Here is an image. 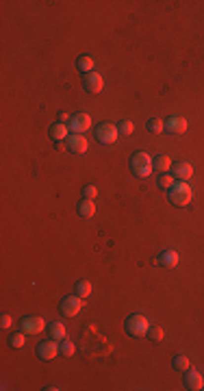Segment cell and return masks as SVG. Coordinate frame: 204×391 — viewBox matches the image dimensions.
I'll return each mask as SVG.
<instances>
[{"label":"cell","mask_w":204,"mask_h":391,"mask_svg":"<svg viewBox=\"0 0 204 391\" xmlns=\"http://www.w3.org/2000/svg\"><path fill=\"white\" fill-rule=\"evenodd\" d=\"M169 168H172V159H169L167 155H157L152 159V170H154V172L163 174V172H167Z\"/></svg>","instance_id":"obj_17"},{"label":"cell","mask_w":204,"mask_h":391,"mask_svg":"<svg viewBox=\"0 0 204 391\" xmlns=\"http://www.w3.org/2000/svg\"><path fill=\"white\" fill-rule=\"evenodd\" d=\"M150 341H154V344H159V341L163 339V328L161 326H150L148 328V335H146Z\"/></svg>","instance_id":"obj_26"},{"label":"cell","mask_w":204,"mask_h":391,"mask_svg":"<svg viewBox=\"0 0 204 391\" xmlns=\"http://www.w3.org/2000/svg\"><path fill=\"white\" fill-rule=\"evenodd\" d=\"M65 146H68V150L74 152V155H82V152H87V148H89V141H87L82 135L72 133L68 139H65Z\"/></svg>","instance_id":"obj_10"},{"label":"cell","mask_w":204,"mask_h":391,"mask_svg":"<svg viewBox=\"0 0 204 391\" xmlns=\"http://www.w3.org/2000/svg\"><path fill=\"white\" fill-rule=\"evenodd\" d=\"M157 183H159V187L161 189H169L174 183H176V178L172 174H167V172H163V174H159V178H157Z\"/></svg>","instance_id":"obj_24"},{"label":"cell","mask_w":204,"mask_h":391,"mask_svg":"<svg viewBox=\"0 0 204 391\" xmlns=\"http://www.w3.org/2000/svg\"><path fill=\"white\" fill-rule=\"evenodd\" d=\"M76 211H79L81 217H91L93 213H96V205H93V200H89V198H81L79 205H76Z\"/></svg>","instance_id":"obj_15"},{"label":"cell","mask_w":204,"mask_h":391,"mask_svg":"<svg viewBox=\"0 0 204 391\" xmlns=\"http://www.w3.org/2000/svg\"><path fill=\"white\" fill-rule=\"evenodd\" d=\"M169 174H172L176 180H189L191 174H194V168H191V165L187 163V161L172 163V168H169Z\"/></svg>","instance_id":"obj_13"},{"label":"cell","mask_w":204,"mask_h":391,"mask_svg":"<svg viewBox=\"0 0 204 391\" xmlns=\"http://www.w3.org/2000/svg\"><path fill=\"white\" fill-rule=\"evenodd\" d=\"M167 191H169V202L174 207H187L194 200V189H191V185L187 180H176Z\"/></svg>","instance_id":"obj_1"},{"label":"cell","mask_w":204,"mask_h":391,"mask_svg":"<svg viewBox=\"0 0 204 391\" xmlns=\"http://www.w3.org/2000/svg\"><path fill=\"white\" fill-rule=\"evenodd\" d=\"M76 68H79L81 74L93 72V57H89V54H81V57L76 59Z\"/></svg>","instance_id":"obj_18"},{"label":"cell","mask_w":204,"mask_h":391,"mask_svg":"<svg viewBox=\"0 0 204 391\" xmlns=\"http://www.w3.org/2000/svg\"><path fill=\"white\" fill-rule=\"evenodd\" d=\"M96 196H98L96 185H85V187H82V198H89V200H93Z\"/></svg>","instance_id":"obj_28"},{"label":"cell","mask_w":204,"mask_h":391,"mask_svg":"<svg viewBox=\"0 0 204 391\" xmlns=\"http://www.w3.org/2000/svg\"><path fill=\"white\" fill-rule=\"evenodd\" d=\"M130 170H133L135 176L139 178H146V176L152 174V157L146 155V152H135L130 157Z\"/></svg>","instance_id":"obj_2"},{"label":"cell","mask_w":204,"mask_h":391,"mask_svg":"<svg viewBox=\"0 0 204 391\" xmlns=\"http://www.w3.org/2000/svg\"><path fill=\"white\" fill-rule=\"evenodd\" d=\"M70 130L72 133H76V135H82L85 130H89L91 129V118H89V113H74L72 115V120H70Z\"/></svg>","instance_id":"obj_6"},{"label":"cell","mask_w":204,"mask_h":391,"mask_svg":"<svg viewBox=\"0 0 204 391\" xmlns=\"http://www.w3.org/2000/svg\"><path fill=\"white\" fill-rule=\"evenodd\" d=\"M82 302L85 300L79 298V296H65L61 300V304H59V311H61V315H65V317H74V315H79Z\"/></svg>","instance_id":"obj_4"},{"label":"cell","mask_w":204,"mask_h":391,"mask_svg":"<svg viewBox=\"0 0 204 391\" xmlns=\"http://www.w3.org/2000/svg\"><path fill=\"white\" fill-rule=\"evenodd\" d=\"M126 333L130 335V337H146L148 335V328H150V324H148V319L139 315V313H133V315L126 317Z\"/></svg>","instance_id":"obj_3"},{"label":"cell","mask_w":204,"mask_h":391,"mask_svg":"<svg viewBox=\"0 0 204 391\" xmlns=\"http://www.w3.org/2000/svg\"><path fill=\"white\" fill-rule=\"evenodd\" d=\"M96 139L100 141V144H113V141L118 139V126L111 122H102L96 129Z\"/></svg>","instance_id":"obj_5"},{"label":"cell","mask_w":204,"mask_h":391,"mask_svg":"<svg viewBox=\"0 0 204 391\" xmlns=\"http://www.w3.org/2000/svg\"><path fill=\"white\" fill-rule=\"evenodd\" d=\"M163 129H165V122H163V120H159V118L148 120V130H150L152 135H159Z\"/></svg>","instance_id":"obj_25"},{"label":"cell","mask_w":204,"mask_h":391,"mask_svg":"<svg viewBox=\"0 0 204 391\" xmlns=\"http://www.w3.org/2000/svg\"><path fill=\"white\" fill-rule=\"evenodd\" d=\"M74 352H76V346L72 344V341H70L68 337L59 341V354H63V356H72Z\"/></svg>","instance_id":"obj_21"},{"label":"cell","mask_w":204,"mask_h":391,"mask_svg":"<svg viewBox=\"0 0 204 391\" xmlns=\"http://www.w3.org/2000/svg\"><path fill=\"white\" fill-rule=\"evenodd\" d=\"M70 133V126L68 124H61V122H57V124H52L50 126V137L54 141H65L68 139V135Z\"/></svg>","instance_id":"obj_16"},{"label":"cell","mask_w":204,"mask_h":391,"mask_svg":"<svg viewBox=\"0 0 204 391\" xmlns=\"http://www.w3.org/2000/svg\"><path fill=\"white\" fill-rule=\"evenodd\" d=\"M59 354V344H57V339H43L40 346H37V356H40L41 361H50V359H54V356Z\"/></svg>","instance_id":"obj_8"},{"label":"cell","mask_w":204,"mask_h":391,"mask_svg":"<svg viewBox=\"0 0 204 391\" xmlns=\"http://www.w3.org/2000/svg\"><path fill=\"white\" fill-rule=\"evenodd\" d=\"M48 335H50L52 339L61 341V339H65V326L61 322H50L48 324Z\"/></svg>","instance_id":"obj_19"},{"label":"cell","mask_w":204,"mask_h":391,"mask_svg":"<svg viewBox=\"0 0 204 391\" xmlns=\"http://www.w3.org/2000/svg\"><path fill=\"white\" fill-rule=\"evenodd\" d=\"M185 387L189 391H200L204 389V376L200 372H194V370H187L185 372V378H183Z\"/></svg>","instance_id":"obj_12"},{"label":"cell","mask_w":204,"mask_h":391,"mask_svg":"<svg viewBox=\"0 0 204 391\" xmlns=\"http://www.w3.org/2000/svg\"><path fill=\"white\" fill-rule=\"evenodd\" d=\"M74 291H76V296H79V298L85 300L87 296L91 294V283H89V280H79V283H76V287H74Z\"/></svg>","instance_id":"obj_20"},{"label":"cell","mask_w":204,"mask_h":391,"mask_svg":"<svg viewBox=\"0 0 204 391\" xmlns=\"http://www.w3.org/2000/svg\"><path fill=\"white\" fill-rule=\"evenodd\" d=\"M178 252L174 250V248H165V250L159 252L157 257V265L159 267H176L178 265Z\"/></svg>","instance_id":"obj_11"},{"label":"cell","mask_w":204,"mask_h":391,"mask_svg":"<svg viewBox=\"0 0 204 391\" xmlns=\"http://www.w3.org/2000/svg\"><path fill=\"white\" fill-rule=\"evenodd\" d=\"M165 130H167L169 135H183L187 130V120L178 118V115H172V118L165 122Z\"/></svg>","instance_id":"obj_14"},{"label":"cell","mask_w":204,"mask_h":391,"mask_svg":"<svg viewBox=\"0 0 204 391\" xmlns=\"http://www.w3.org/2000/svg\"><path fill=\"white\" fill-rule=\"evenodd\" d=\"M172 365H174V370H178V372H187L189 370V359H187L185 354H176L172 359Z\"/></svg>","instance_id":"obj_22"},{"label":"cell","mask_w":204,"mask_h":391,"mask_svg":"<svg viewBox=\"0 0 204 391\" xmlns=\"http://www.w3.org/2000/svg\"><path fill=\"white\" fill-rule=\"evenodd\" d=\"M82 87H85V91L87 93H100L102 91V87H104V79L98 72H89V74H85L82 76Z\"/></svg>","instance_id":"obj_9"},{"label":"cell","mask_w":204,"mask_h":391,"mask_svg":"<svg viewBox=\"0 0 204 391\" xmlns=\"http://www.w3.org/2000/svg\"><path fill=\"white\" fill-rule=\"evenodd\" d=\"M11 322H13V317H11L9 313H2V315H0V328H9Z\"/></svg>","instance_id":"obj_29"},{"label":"cell","mask_w":204,"mask_h":391,"mask_svg":"<svg viewBox=\"0 0 204 391\" xmlns=\"http://www.w3.org/2000/svg\"><path fill=\"white\" fill-rule=\"evenodd\" d=\"M70 120H72V118H70L68 113H63V111L59 113V122H61V124H70Z\"/></svg>","instance_id":"obj_30"},{"label":"cell","mask_w":204,"mask_h":391,"mask_svg":"<svg viewBox=\"0 0 204 391\" xmlns=\"http://www.w3.org/2000/svg\"><path fill=\"white\" fill-rule=\"evenodd\" d=\"M133 133V122L130 120H122V122H118V135H130Z\"/></svg>","instance_id":"obj_27"},{"label":"cell","mask_w":204,"mask_h":391,"mask_svg":"<svg viewBox=\"0 0 204 391\" xmlns=\"http://www.w3.org/2000/svg\"><path fill=\"white\" fill-rule=\"evenodd\" d=\"M20 326L26 335H40L41 330L46 328V322H43V317H40V315H26L20 322Z\"/></svg>","instance_id":"obj_7"},{"label":"cell","mask_w":204,"mask_h":391,"mask_svg":"<svg viewBox=\"0 0 204 391\" xmlns=\"http://www.w3.org/2000/svg\"><path fill=\"white\" fill-rule=\"evenodd\" d=\"M24 341H26V333L22 330V333H13L9 337V346L11 348H24Z\"/></svg>","instance_id":"obj_23"}]
</instances>
